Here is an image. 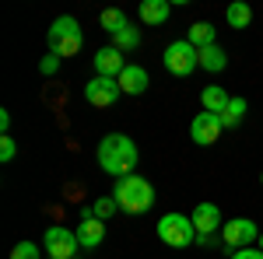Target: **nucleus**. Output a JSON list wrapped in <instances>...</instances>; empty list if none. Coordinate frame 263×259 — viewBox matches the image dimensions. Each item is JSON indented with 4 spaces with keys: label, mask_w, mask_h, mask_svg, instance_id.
Listing matches in <instances>:
<instances>
[{
    "label": "nucleus",
    "mask_w": 263,
    "mask_h": 259,
    "mask_svg": "<svg viewBox=\"0 0 263 259\" xmlns=\"http://www.w3.org/2000/svg\"><path fill=\"white\" fill-rule=\"evenodd\" d=\"M102 242H105V221L88 217V221L78 224V245L81 249H99Z\"/></svg>",
    "instance_id": "nucleus-13"
},
{
    "label": "nucleus",
    "mask_w": 263,
    "mask_h": 259,
    "mask_svg": "<svg viewBox=\"0 0 263 259\" xmlns=\"http://www.w3.org/2000/svg\"><path fill=\"white\" fill-rule=\"evenodd\" d=\"M200 67L203 70H211V74H221L224 67H228V56H224V49L214 42V46H207L200 49Z\"/></svg>",
    "instance_id": "nucleus-18"
},
{
    "label": "nucleus",
    "mask_w": 263,
    "mask_h": 259,
    "mask_svg": "<svg viewBox=\"0 0 263 259\" xmlns=\"http://www.w3.org/2000/svg\"><path fill=\"white\" fill-rule=\"evenodd\" d=\"M260 186H263V175H260Z\"/></svg>",
    "instance_id": "nucleus-29"
},
{
    "label": "nucleus",
    "mask_w": 263,
    "mask_h": 259,
    "mask_svg": "<svg viewBox=\"0 0 263 259\" xmlns=\"http://www.w3.org/2000/svg\"><path fill=\"white\" fill-rule=\"evenodd\" d=\"M228 259H263V252L256 249V245H249V249H235Z\"/></svg>",
    "instance_id": "nucleus-26"
},
{
    "label": "nucleus",
    "mask_w": 263,
    "mask_h": 259,
    "mask_svg": "<svg viewBox=\"0 0 263 259\" xmlns=\"http://www.w3.org/2000/svg\"><path fill=\"white\" fill-rule=\"evenodd\" d=\"M91 63H95V74L99 77H120L123 70H126V56H123L116 46H102L99 53L91 56Z\"/></svg>",
    "instance_id": "nucleus-10"
},
{
    "label": "nucleus",
    "mask_w": 263,
    "mask_h": 259,
    "mask_svg": "<svg viewBox=\"0 0 263 259\" xmlns=\"http://www.w3.org/2000/svg\"><path fill=\"white\" fill-rule=\"evenodd\" d=\"M0 130H4V137H7V130H11V112H0Z\"/></svg>",
    "instance_id": "nucleus-27"
},
{
    "label": "nucleus",
    "mask_w": 263,
    "mask_h": 259,
    "mask_svg": "<svg viewBox=\"0 0 263 259\" xmlns=\"http://www.w3.org/2000/svg\"><path fill=\"white\" fill-rule=\"evenodd\" d=\"M74 259H81V256H74Z\"/></svg>",
    "instance_id": "nucleus-31"
},
{
    "label": "nucleus",
    "mask_w": 263,
    "mask_h": 259,
    "mask_svg": "<svg viewBox=\"0 0 263 259\" xmlns=\"http://www.w3.org/2000/svg\"><path fill=\"white\" fill-rule=\"evenodd\" d=\"M46 256L53 259H74L78 256V231H70V228H63V224H53V228H46Z\"/></svg>",
    "instance_id": "nucleus-7"
},
{
    "label": "nucleus",
    "mask_w": 263,
    "mask_h": 259,
    "mask_svg": "<svg viewBox=\"0 0 263 259\" xmlns=\"http://www.w3.org/2000/svg\"><path fill=\"white\" fill-rule=\"evenodd\" d=\"M120 95H123V91H120V81H116V77H99V74H95V77L84 84V98L91 102L95 109H109V105H116Z\"/></svg>",
    "instance_id": "nucleus-8"
},
{
    "label": "nucleus",
    "mask_w": 263,
    "mask_h": 259,
    "mask_svg": "<svg viewBox=\"0 0 263 259\" xmlns=\"http://www.w3.org/2000/svg\"><path fill=\"white\" fill-rule=\"evenodd\" d=\"M224 133L221 126V116H214V112H197L193 123H190V137L193 144H200V147H211V144H218V137Z\"/></svg>",
    "instance_id": "nucleus-9"
},
{
    "label": "nucleus",
    "mask_w": 263,
    "mask_h": 259,
    "mask_svg": "<svg viewBox=\"0 0 263 259\" xmlns=\"http://www.w3.org/2000/svg\"><path fill=\"white\" fill-rule=\"evenodd\" d=\"M246 112H249L246 98H232V102H228V109L221 112V126H224V130H235V126L246 119Z\"/></svg>",
    "instance_id": "nucleus-19"
},
{
    "label": "nucleus",
    "mask_w": 263,
    "mask_h": 259,
    "mask_svg": "<svg viewBox=\"0 0 263 259\" xmlns=\"http://www.w3.org/2000/svg\"><path fill=\"white\" fill-rule=\"evenodd\" d=\"M256 249H260V252H263V231H260V242H256Z\"/></svg>",
    "instance_id": "nucleus-28"
},
{
    "label": "nucleus",
    "mask_w": 263,
    "mask_h": 259,
    "mask_svg": "<svg viewBox=\"0 0 263 259\" xmlns=\"http://www.w3.org/2000/svg\"><path fill=\"white\" fill-rule=\"evenodd\" d=\"M14 154H18V144L11 137H0V161L7 165V161H14Z\"/></svg>",
    "instance_id": "nucleus-25"
},
{
    "label": "nucleus",
    "mask_w": 263,
    "mask_h": 259,
    "mask_svg": "<svg viewBox=\"0 0 263 259\" xmlns=\"http://www.w3.org/2000/svg\"><path fill=\"white\" fill-rule=\"evenodd\" d=\"M116 81H120L123 95H144L147 84H151V77H147V70H144L141 63H126V70H123Z\"/></svg>",
    "instance_id": "nucleus-12"
},
{
    "label": "nucleus",
    "mask_w": 263,
    "mask_h": 259,
    "mask_svg": "<svg viewBox=\"0 0 263 259\" xmlns=\"http://www.w3.org/2000/svg\"><path fill=\"white\" fill-rule=\"evenodd\" d=\"M200 102H203V112H214V116H221L224 109H228V102H232V95L224 91L221 84H207L200 91Z\"/></svg>",
    "instance_id": "nucleus-14"
},
{
    "label": "nucleus",
    "mask_w": 263,
    "mask_h": 259,
    "mask_svg": "<svg viewBox=\"0 0 263 259\" xmlns=\"http://www.w3.org/2000/svg\"><path fill=\"white\" fill-rule=\"evenodd\" d=\"M112 46H116L120 53H130V49H137V46H141V32H137L134 25H126L123 32H116V35H112Z\"/></svg>",
    "instance_id": "nucleus-21"
},
{
    "label": "nucleus",
    "mask_w": 263,
    "mask_h": 259,
    "mask_svg": "<svg viewBox=\"0 0 263 259\" xmlns=\"http://www.w3.org/2000/svg\"><path fill=\"white\" fill-rule=\"evenodd\" d=\"M162 63H165L168 74H176V77H190V74L200 67V49L190 46V39H176V42L165 46Z\"/></svg>",
    "instance_id": "nucleus-5"
},
{
    "label": "nucleus",
    "mask_w": 263,
    "mask_h": 259,
    "mask_svg": "<svg viewBox=\"0 0 263 259\" xmlns=\"http://www.w3.org/2000/svg\"><path fill=\"white\" fill-rule=\"evenodd\" d=\"M46 259H53V256H46Z\"/></svg>",
    "instance_id": "nucleus-30"
},
{
    "label": "nucleus",
    "mask_w": 263,
    "mask_h": 259,
    "mask_svg": "<svg viewBox=\"0 0 263 259\" xmlns=\"http://www.w3.org/2000/svg\"><path fill=\"white\" fill-rule=\"evenodd\" d=\"M11 259H46V256L39 252L35 242H18V245L11 249Z\"/></svg>",
    "instance_id": "nucleus-23"
},
{
    "label": "nucleus",
    "mask_w": 263,
    "mask_h": 259,
    "mask_svg": "<svg viewBox=\"0 0 263 259\" xmlns=\"http://www.w3.org/2000/svg\"><path fill=\"white\" fill-rule=\"evenodd\" d=\"M95 158H99V168L105 175L126 179V175H134V168L141 161V151L126 133H105L99 140V147H95Z\"/></svg>",
    "instance_id": "nucleus-1"
},
{
    "label": "nucleus",
    "mask_w": 263,
    "mask_h": 259,
    "mask_svg": "<svg viewBox=\"0 0 263 259\" xmlns=\"http://www.w3.org/2000/svg\"><path fill=\"white\" fill-rule=\"evenodd\" d=\"M99 25L109 32V35H116V32H123L130 21H126V14H123L120 7H105V11H102V18H99Z\"/></svg>",
    "instance_id": "nucleus-20"
},
{
    "label": "nucleus",
    "mask_w": 263,
    "mask_h": 259,
    "mask_svg": "<svg viewBox=\"0 0 263 259\" xmlns=\"http://www.w3.org/2000/svg\"><path fill=\"white\" fill-rule=\"evenodd\" d=\"M221 242L232 252L235 249H249V245L260 242V228H256V221H249V217H232V221H224V228H221Z\"/></svg>",
    "instance_id": "nucleus-6"
},
{
    "label": "nucleus",
    "mask_w": 263,
    "mask_h": 259,
    "mask_svg": "<svg viewBox=\"0 0 263 259\" xmlns=\"http://www.w3.org/2000/svg\"><path fill=\"white\" fill-rule=\"evenodd\" d=\"M190 46H197V49H207V46H214L218 42V28L211 25V21H197V25H190Z\"/></svg>",
    "instance_id": "nucleus-17"
},
{
    "label": "nucleus",
    "mask_w": 263,
    "mask_h": 259,
    "mask_svg": "<svg viewBox=\"0 0 263 259\" xmlns=\"http://www.w3.org/2000/svg\"><path fill=\"white\" fill-rule=\"evenodd\" d=\"M49 53H57L60 60H67V56H78L84 46V32H81V21L70 18V14H63V18H57L53 25H49Z\"/></svg>",
    "instance_id": "nucleus-3"
},
{
    "label": "nucleus",
    "mask_w": 263,
    "mask_h": 259,
    "mask_svg": "<svg viewBox=\"0 0 263 259\" xmlns=\"http://www.w3.org/2000/svg\"><path fill=\"white\" fill-rule=\"evenodd\" d=\"M112 196H116L123 214H144V210H151V203H155V186L144 179V175L134 172V175H126V179H116Z\"/></svg>",
    "instance_id": "nucleus-2"
},
{
    "label": "nucleus",
    "mask_w": 263,
    "mask_h": 259,
    "mask_svg": "<svg viewBox=\"0 0 263 259\" xmlns=\"http://www.w3.org/2000/svg\"><path fill=\"white\" fill-rule=\"evenodd\" d=\"M193 224H197V235H218L224 228V217L221 210H218V203H197L193 207Z\"/></svg>",
    "instance_id": "nucleus-11"
},
{
    "label": "nucleus",
    "mask_w": 263,
    "mask_h": 259,
    "mask_svg": "<svg viewBox=\"0 0 263 259\" xmlns=\"http://www.w3.org/2000/svg\"><path fill=\"white\" fill-rule=\"evenodd\" d=\"M224 21H228V28H249L253 25V7L246 4V0H235V4H228V11H224Z\"/></svg>",
    "instance_id": "nucleus-16"
},
{
    "label": "nucleus",
    "mask_w": 263,
    "mask_h": 259,
    "mask_svg": "<svg viewBox=\"0 0 263 259\" xmlns=\"http://www.w3.org/2000/svg\"><path fill=\"white\" fill-rule=\"evenodd\" d=\"M158 238L168 245V249H190V245H197V224L193 217H186V214H162L158 221Z\"/></svg>",
    "instance_id": "nucleus-4"
},
{
    "label": "nucleus",
    "mask_w": 263,
    "mask_h": 259,
    "mask_svg": "<svg viewBox=\"0 0 263 259\" xmlns=\"http://www.w3.org/2000/svg\"><path fill=\"white\" fill-rule=\"evenodd\" d=\"M91 210H95V217H99V221H109L116 210H120V203H116V196L109 193V196H99V200H95V203H91Z\"/></svg>",
    "instance_id": "nucleus-22"
},
{
    "label": "nucleus",
    "mask_w": 263,
    "mask_h": 259,
    "mask_svg": "<svg viewBox=\"0 0 263 259\" xmlns=\"http://www.w3.org/2000/svg\"><path fill=\"white\" fill-rule=\"evenodd\" d=\"M60 56H57V53H46V56H42L39 60V74H46V77H53V74H57V70H60Z\"/></svg>",
    "instance_id": "nucleus-24"
},
{
    "label": "nucleus",
    "mask_w": 263,
    "mask_h": 259,
    "mask_svg": "<svg viewBox=\"0 0 263 259\" xmlns=\"http://www.w3.org/2000/svg\"><path fill=\"white\" fill-rule=\"evenodd\" d=\"M137 14H141L144 25H165L168 14H172V4L168 0H144L141 7H137Z\"/></svg>",
    "instance_id": "nucleus-15"
}]
</instances>
